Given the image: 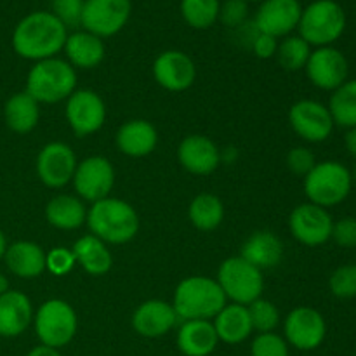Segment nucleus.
<instances>
[{
    "label": "nucleus",
    "mask_w": 356,
    "mask_h": 356,
    "mask_svg": "<svg viewBox=\"0 0 356 356\" xmlns=\"http://www.w3.org/2000/svg\"><path fill=\"white\" fill-rule=\"evenodd\" d=\"M68 38L65 24L51 10H35L16 24L13 33V49L17 56L30 61L56 58Z\"/></svg>",
    "instance_id": "f257e3e1"
},
{
    "label": "nucleus",
    "mask_w": 356,
    "mask_h": 356,
    "mask_svg": "<svg viewBox=\"0 0 356 356\" xmlns=\"http://www.w3.org/2000/svg\"><path fill=\"white\" fill-rule=\"evenodd\" d=\"M86 222L90 235L113 245L131 242L139 232L138 212L131 204L120 198L106 197L94 202L87 211Z\"/></svg>",
    "instance_id": "f03ea898"
},
{
    "label": "nucleus",
    "mask_w": 356,
    "mask_h": 356,
    "mask_svg": "<svg viewBox=\"0 0 356 356\" xmlns=\"http://www.w3.org/2000/svg\"><path fill=\"white\" fill-rule=\"evenodd\" d=\"M226 296L218 280L207 277L184 278L174 292L172 306L177 318L212 320L226 306Z\"/></svg>",
    "instance_id": "7ed1b4c3"
},
{
    "label": "nucleus",
    "mask_w": 356,
    "mask_h": 356,
    "mask_svg": "<svg viewBox=\"0 0 356 356\" xmlns=\"http://www.w3.org/2000/svg\"><path fill=\"white\" fill-rule=\"evenodd\" d=\"M76 72L66 59L49 58L31 66L26 79V90L38 104H54L75 92Z\"/></svg>",
    "instance_id": "20e7f679"
},
{
    "label": "nucleus",
    "mask_w": 356,
    "mask_h": 356,
    "mask_svg": "<svg viewBox=\"0 0 356 356\" xmlns=\"http://www.w3.org/2000/svg\"><path fill=\"white\" fill-rule=\"evenodd\" d=\"M353 188L350 169L336 160L316 162L312 172L305 177V193L309 204L318 207H334L348 198Z\"/></svg>",
    "instance_id": "39448f33"
},
{
    "label": "nucleus",
    "mask_w": 356,
    "mask_h": 356,
    "mask_svg": "<svg viewBox=\"0 0 356 356\" xmlns=\"http://www.w3.org/2000/svg\"><path fill=\"white\" fill-rule=\"evenodd\" d=\"M346 28V13L336 0H315L302 9L299 19V37L309 45H332Z\"/></svg>",
    "instance_id": "423d86ee"
},
{
    "label": "nucleus",
    "mask_w": 356,
    "mask_h": 356,
    "mask_svg": "<svg viewBox=\"0 0 356 356\" xmlns=\"http://www.w3.org/2000/svg\"><path fill=\"white\" fill-rule=\"evenodd\" d=\"M33 322L40 343L54 350L72 343L79 329L75 309L63 299L45 301L33 315Z\"/></svg>",
    "instance_id": "0eeeda50"
},
{
    "label": "nucleus",
    "mask_w": 356,
    "mask_h": 356,
    "mask_svg": "<svg viewBox=\"0 0 356 356\" xmlns=\"http://www.w3.org/2000/svg\"><path fill=\"white\" fill-rule=\"evenodd\" d=\"M216 280L226 299H232L235 305L249 306L263 294V273L240 256L222 261Z\"/></svg>",
    "instance_id": "6e6552de"
},
{
    "label": "nucleus",
    "mask_w": 356,
    "mask_h": 356,
    "mask_svg": "<svg viewBox=\"0 0 356 356\" xmlns=\"http://www.w3.org/2000/svg\"><path fill=\"white\" fill-rule=\"evenodd\" d=\"M131 0H86L82 26L99 38L113 37L131 17Z\"/></svg>",
    "instance_id": "1a4fd4ad"
},
{
    "label": "nucleus",
    "mask_w": 356,
    "mask_h": 356,
    "mask_svg": "<svg viewBox=\"0 0 356 356\" xmlns=\"http://www.w3.org/2000/svg\"><path fill=\"white\" fill-rule=\"evenodd\" d=\"M327 336L325 318L315 308L301 306L292 309L284 322V339L299 351H313L322 346Z\"/></svg>",
    "instance_id": "9d476101"
},
{
    "label": "nucleus",
    "mask_w": 356,
    "mask_h": 356,
    "mask_svg": "<svg viewBox=\"0 0 356 356\" xmlns=\"http://www.w3.org/2000/svg\"><path fill=\"white\" fill-rule=\"evenodd\" d=\"M332 216L315 204H301L289 216V228L292 236L302 245L318 247L330 240L332 235Z\"/></svg>",
    "instance_id": "9b49d317"
},
{
    "label": "nucleus",
    "mask_w": 356,
    "mask_h": 356,
    "mask_svg": "<svg viewBox=\"0 0 356 356\" xmlns=\"http://www.w3.org/2000/svg\"><path fill=\"white\" fill-rule=\"evenodd\" d=\"M72 181L79 197L94 204L110 197L115 184V169L104 156H89L76 163Z\"/></svg>",
    "instance_id": "f8f14e48"
},
{
    "label": "nucleus",
    "mask_w": 356,
    "mask_h": 356,
    "mask_svg": "<svg viewBox=\"0 0 356 356\" xmlns=\"http://www.w3.org/2000/svg\"><path fill=\"white\" fill-rule=\"evenodd\" d=\"M66 120L79 138L99 131L106 120V106L97 92L90 89L75 90L66 99Z\"/></svg>",
    "instance_id": "ddd939ff"
},
{
    "label": "nucleus",
    "mask_w": 356,
    "mask_h": 356,
    "mask_svg": "<svg viewBox=\"0 0 356 356\" xmlns=\"http://www.w3.org/2000/svg\"><path fill=\"white\" fill-rule=\"evenodd\" d=\"M289 122L296 134L308 143H323L334 131V120L325 104L301 99L289 110Z\"/></svg>",
    "instance_id": "4468645a"
},
{
    "label": "nucleus",
    "mask_w": 356,
    "mask_h": 356,
    "mask_svg": "<svg viewBox=\"0 0 356 356\" xmlns=\"http://www.w3.org/2000/svg\"><path fill=\"white\" fill-rule=\"evenodd\" d=\"M309 82L322 90H336L348 80V59L339 49L327 45L316 47L309 54L308 63L305 66Z\"/></svg>",
    "instance_id": "2eb2a0df"
},
{
    "label": "nucleus",
    "mask_w": 356,
    "mask_h": 356,
    "mask_svg": "<svg viewBox=\"0 0 356 356\" xmlns=\"http://www.w3.org/2000/svg\"><path fill=\"white\" fill-rule=\"evenodd\" d=\"M75 152L65 143H49L37 156L38 179L49 188H63L73 179L76 169Z\"/></svg>",
    "instance_id": "dca6fc26"
},
{
    "label": "nucleus",
    "mask_w": 356,
    "mask_h": 356,
    "mask_svg": "<svg viewBox=\"0 0 356 356\" xmlns=\"http://www.w3.org/2000/svg\"><path fill=\"white\" fill-rule=\"evenodd\" d=\"M302 6L299 0H263L254 16L259 33L271 37H289L299 26Z\"/></svg>",
    "instance_id": "f3484780"
},
{
    "label": "nucleus",
    "mask_w": 356,
    "mask_h": 356,
    "mask_svg": "<svg viewBox=\"0 0 356 356\" xmlns=\"http://www.w3.org/2000/svg\"><path fill=\"white\" fill-rule=\"evenodd\" d=\"M153 76L156 83L170 92H183L193 86L197 66L183 51H163L153 63Z\"/></svg>",
    "instance_id": "a211bd4d"
},
{
    "label": "nucleus",
    "mask_w": 356,
    "mask_h": 356,
    "mask_svg": "<svg viewBox=\"0 0 356 356\" xmlns=\"http://www.w3.org/2000/svg\"><path fill=\"white\" fill-rule=\"evenodd\" d=\"M177 313L170 302L160 299H149L141 302L132 315V327L136 332L148 339H156L176 327Z\"/></svg>",
    "instance_id": "6ab92c4d"
},
{
    "label": "nucleus",
    "mask_w": 356,
    "mask_h": 356,
    "mask_svg": "<svg viewBox=\"0 0 356 356\" xmlns=\"http://www.w3.org/2000/svg\"><path fill=\"white\" fill-rule=\"evenodd\" d=\"M177 159L188 172L195 176H207L221 163V152L212 139L202 134H191L181 141Z\"/></svg>",
    "instance_id": "aec40b11"
},
{
    "label": "nucleus",
    "mask_w": 356,
    "mask_h": 356,
    "mask_svg": "<svg viewBox=\"0 0 356 356\" xmlns=\"http://www.w3.org/2000/svg\"><path fill=\"white\" fill-rule=\"evenodd\" d=\"M33 306L28 296L19 291H6L0 294V336H21L30 327Z\"/></svg>",
    "instance_id": "412c9836"
},
{
    "label": "nucleus",
    "mask_w": 356,
    "mask_h": 356,
    "mask_svg": "<svg viewBox=\"0 0 356 356\" xmlns=\"http://www.w3.org/2000/svg\"><path fill=\"white\" fill-rule=\"evenodd\" d=\"M115 141H117V148L124 155L131 156V159H143L156 148L159 132L148 120L136 118V120L125 122L118 129Z\"/></svg>",
    "instance_id": "4be33fe9"
},
{
    "label": "nucleus",
    "mask_w": 356,
    "mask_h": 356,
    "mask_svg": "<svg viewBox=\"0 0 356 356\" xmlns=\"http://www.w3.org/2000/svg\"><path fill=\"white\" fill-rule=\"evenodd\" d=\"M240 257L256 266L257 270H270L278 266L284 257V243L275 233L256 232L243 242Z\"/></svg>",
    "instance_id": "5701e85b"
},
{
    "label": "nucleus",
    "mask_w": 356,
    "mask_h": 356,
    "mask_svg": "<svg viewBox=\"0 0 356 356\" xmlns=\"http://www.w3.org/2000/svg\"><path fill=\"white\" fill-rule=\"evenodd\" d=\"M219 339L211 320H186L177 330V348L184 356H209Z\"/></svg>",
    "instance_id": "b1692460"
},
{
    "label": "nucleus",
    "mask_w": 356,
    "mask_h": 356,
    "mask_svg": "<svg viewBox=\"0 0 356 356\" xmlns=\"http://www.w3.org/2000/svg\"><path fill=\"white\" fill-rule=\"evenodd\" d=\"M63 51L66 54V61L73 68L80 70L96 68L97 65H101L104 54H106L103 38L96 37V35L89 33L86 30L68 35Z\"/></svg>",
    "instance_id": "393cba45"
},
{
    "label": "nucleus",
    "mask_w": 356,
    "mask_h": 356,
    "mask_svg": "<svg viewBox=\"0 0 356 356\" xmlns=\"http://www.w3.org/2000/svg\"><path fill=\"white\" fill-rule=\"evenodd\" d=\"M3 259L10 273L26 280L40 277L45 271V252L35 242L21 240L14 242L13 245H7Z\"/></svg>",
    "instance_id": "a878e982"
},
{
    "label": "nucleus",
    "mask_w": 356,
    "mask_h": 356,
    "mask_svg": "<svg viewBox=\"0 0 356 356\" xmlns=\"http://www.w3.org/2000/svg\"><path fill=\"white\" fill-rule=\"evenodd\" d=\"M218 339L226 344H240L254 332L250 323L249 309L242 305H226L218 315L212 318Z\"/></svg>",
    "instance_id": "bb28decb"
},
{
    "label": "nucleus",
    "mask_w": 356,
    "mask_h": 356,
    "mask_svg": "<svg viewBox=\"0 0 356 356\" xmlns=\"http://www.w3.org/2000/svg\"><path fill=\"white\" fill-rule=\"evenodd\" d=\"M73 256L76 263L92 277H101L108 273L113 264V257L108 250L106 243L94 235H83L73 245Z\"/></svg>",
    "instance_id": "cd10ccee"
},
{
    "label": "nucleus",
    "mask_w": 356,
    "mask_h": 356,
    "mask_svg": "<svg viewBox=\"0 0 356 356\" xmlns=\"http://www.w3.org/2000/svg\"><path fill=\"white\" fill-rule=\"evenodd\" d=\"M45 219L54 228L72 232L86 222L87 209L80 198L72 195H58L49 200L45 207Z\"/></svg>",
    "instance_id": "c85d7f7f"
},
{
    "label": "nucleus",
    "mask_w": 356,
    "mask_h": 356,
    "mask_svg": "<svg viewBox=\"0 0 356 356\" xmlns=\"http://www.w3.org/2000/svg\"><path fill=\"white\" fill-rule=\"evenodd\" d=\"M3 118L10 131L17 134H28L37 127L40 118L38 103L26 92L13 94L3 108Z\"/></svg>",
    "instance_id": "c756f323"
},
{
    "label": "nucleus",
    "mask_w": 356,
    "mask_h": 356,
    "mask_svg": "<svg viewBox=\"0 0 356 356\" xmlns=\"http://www.w3.org/2000/svg\"><path fill=\"white\" fill-rule=\"evenodd\" d=\"M188 218H190L191 225L200 232H212L222 222L225 205L216 195L200 193L191 200Z\"/></svg>",
    "instance_id": "7c9ffc66"
},
{
    "label": "nucleus",
    "mask_w": 356,
    "mask_h": 356,
    "mask_svg": "<svg viewBox=\"0 0 356 356\" xmlns=\"http://www.w3.org/2000/svg\"><path fill=\"white\" fill-rule=\"evenodd\" d=\"M329 111L334 124L339 127H356V79L346 80L332 92L329 101Z\"/></svg>",
    "instance_id": "2f4dec72"
},
{
    "label": "nucleus",
    "mask_w": 356,
    "mask_h": 356,
    "mask_svg": "<svg viewBox=\"0 0 356 356\" xmlns=\"http://www.w3.org/2000/svg\"><path fill=\"white\" fill-rule=\"evenodd\" d=\"M219 0H181L183 19L195 30H207L219 19Z\"/></svg>",
    "instance_id": "473e14b6"
},
{
    "label": "nucleus",
    "mask_w": 356,
    "mask_h": 356,
    "mask_svg": "<svg viewBox=\"0 0 356 356\" xmlns=\"http://www.w3.org/2000/svg\"><path fill=\"white\" fill-rule=\"evenodd\" d=\"M309 54H312V45L305 38L299 37V35L285 37L282 44H278L277 49L278 63L287 72H299V70L305 68L309 59Z\"/></svg>",
    "instance_id": "72a5a7b5"
},
{
    "label": "nucleus",
    "mask_w": 356,
    "mask_h": 356,
    "mask_svg": "<svg viewBox=\"0 0 356 356\" xmlns=\"http://www.w3.org/2000/svg\"><path fill=\"white\" fill-rule=\"evenodd\" d=\"M247 309H249L252 330H257L259 334L273 332L280 323V313H278L277 306L268 299H256L247 306Z\"/></svg>",
    "instance_id": "f704fd0d"
},
{
    "label": "nucleus",
    "mask_w": 356,
    "mask_h": 356,
    "mask_svg": "<svg viewBox=\"0 0 356 356\" xmlns=\"http://www.w3.org/2000/svg\"><path fill=\"white\" fill-rule=\"evenodd\" d=\"M329 289L339 299L356 298V264H346V266L337 268L330 275Z\"/></svg>",
    "instance_id": "c9c22d12"
},
{
    "label": "nucleus",
    "mask_w": 356,
    "mask_h": 356,
    "mask_svg": "<svg viewBox=\"0 0 356 356\" xmlns=\"http://www.w3.org/2000/svg\"><path fill=\"white\" fill-rule=\"evenodd\" d=\"M250 356H289V344L275 332L257 334L250 344Z\"/></svg>",
    "instance_id": "e433bc0d"
},
{
    "label": "nucleus",
    "mask_w": 356,
    "mask_h": 356,
    "mask_svg": "<svg viewBox=\"0 0 356 356\" xmlns=\"http://www.w3.org/2000/svg\"><path fill=\"white\" fill-rule=\"evenodd\" d=\"M83 2L86 0H52L51 13L68 28H76L82 24Z\"/></svg>",
    "instance_id": "4c0bfd02"
},
{
    "label": "nucleus",
    "mask_w": 356,
    "mask_h": 356,
    "mask_svg": "<svg viewBox=\"0 0 356 356\" xmlns=\"http://www.w3.org/2000/svg\"><path fill=\"white\" fill-rule=\"evenodd\" d=\"M249 19V3L245 0H225L219 7V21L225 26L238 28Z\"/></svg>",
    "instance_id": "58836bf2"
},
{
    "label": "nucleus",
    "mask_w": 356,
    "mask_h": 356,
    "mask_svg": "<svg viewBox=\"0 0 356 356\" xmlns=\"http://www.w3.org/2000/svg\"><path fill=\"white\" fill-rule=\"evenodd\" d=\"M75 264L76 259L73 256V250L65 249V247H56L51 252L45 254V270H49L56 277L70 273Z\"/></svg>",
    "instance_id": "ea45409f"
},
{
    "label": "nucleus",
    "mask_w": 356,
    "mask_h": 356,
    "mask_svg": "<svg viewBox=\"0 0 356 356\" xmlns=\"http://www.w3.org/2000/svg\"><path fill=\"white\" fill-rule=\"evenodd\" d=\"M316 165V159L313 152L305 146H296L287 153V167L296 176L306 177Z\"/></svg>",
    "instance_id": "a19ab883"
},
{
    "label": "nucleus",
    "mask_w": 356,
    "mask_h": 356,
    "mask_svg": "<svg viewBox=\"0 0 356 356\" xmlns=\"http://www.w3.org/2000/svg\"><path fill=\"white\" fill-rule=\"evenodd\" d=\"M330 238L343 249H355L356 247V218H343L332 226Z\"/></svg>",
    "instance_id": "79ce46f5"
},
{
    "label": "nucleus",
    "mask_w": 356,
    "mask_h": 356,
    "mask_svg": "<svg viewBox=\"0 0 356 356\" xmlns=\"http://www.w3.org/2000/svg\"><path fill=\"white\" fill-rule=\"evenodd\" d=\"M250 49H252V52L259 59H270L277 54L278 42L277 38L271 37V35L259 33L256 37V40L252 42V45H250Z\"/></svg>",
    "instance_id": "37998d69"
},
{
    "label": "nucleus",
    "mask_w": 356,
    "mask_h": 356,
    "mask_svg": "<svg viewBox=\"0 0 356 356\" xmlns=\"http://www.w3.org/2000/svg\"><path fill=\"white\" fill-rule=\"evenodd\" d=\"M344 146H346L348 153L356 160V127L348 129L346 136H344Z\"/></svg>",
    "instance_id": "c03bdc74"
},
{
    "label": "nucleus",
    "mask_w": 356,
    "mask_h": 356,
    "mask_svg": "<svg viewBox=\"0 0 356 356\" xmlns=\"http://www.w3.org/2000/svg\"><path fill=\"white\" fill-rule=\"evenodd\" d=\"M28 356H63L59 353V350H54V348H49L40 344V346H35L33 350L28 353Z\"/></svg>",
    "instance_id": "a18cd8bd"
},
{
    "label": "nucleus",
    "mask_w": 356,
    "mask_h": 356,
    "mask_svg": "<svg viewBox=\"0 0 356 356\" xmlns=\"http://www.w3.org/2000/svg\"><path fill=\"white\" fill-rule=\"evenodd\" d=\"M7 250V242H6V236H3L2 229H0V259H3V254Z\"/></svg>",
    "instance_id": "49530a36"
},
{
    "label": "nucleus",
    "mask_w": 356,
    "mask_h": 356,
    "mask_svg": "<svg viewBox=\"0 0 356 356\" xmlns=\"http://www.w3.org/2000/svg\"><path fill=\"white\" fill-rule=\"evenodd\" d=\"M6 291H9V282L3 275H0V294H3Z\"/></svg>",
    "instance_id": "de8ad7c7"
},
{
    "label": "nucleus",
    "mask_w": 356,
    "mask_h": 356,
    "mask_svg": "<svg viewBox=\"0 0 356 356\" xmlns=\"http://www.w3.org/2000/svg\"><path fill=\"white\" fill-rule=\"evenodd\" d=\"M245 2L247 3H249V2H263V0H245Z\"/></svg>",
    "instance_id": "09e8293b"
}]
</instances>
